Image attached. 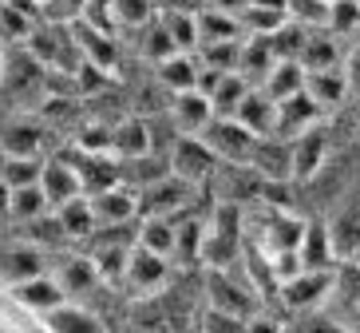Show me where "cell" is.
Returning <instances> with one entry per match:
<instances>
[{
  "mask_svg": "<svg viewBox=\"0 0 360 333\" xmlns=\"http://www.w3.org/2000/svg\"><path fill=\"white\" fill-rule=\"evenodd\" d=\"M155 75H159V84L167 87L170 96H174V92H191V87H198L202 64H198V56L194 52H174V56H167V60L155 64Z\"/></svg>",
  "mask_w": 360,
  "mask_h": 333,
  "instance_id": "21",
  "label": "cell"
},
{
  "mask_svg": "<svg viewBox=\"0 0 360 333\" xmlns=\"http://www.w3.org/2000/svg\"><path fill=\"white\" fill-rule=\"evenodd\" d=\"M170 167H167V155L150 151V155H139V159H119V183L131 187V191H143L150 187L155 179H162Z\"/></svg>",
  "mask_w": 360,
  "mask_h": 333,
  "instance_id": "27",
  "label": "cell"
},
{
  "mask_svg": "<svg viewBox=\"0 0 360 333\" xmlns=\"http://www.w3.org/2000/svg\"><path fill=\"white\" fill-rule=\"evenodd\" d=\"M245 333H285V325L277 322V318H269V313H250L245 318Z\"/></svg>",
  "mask_w": 360,
  "mask_h": 333,
  "instance_id": "43",
  "label": "cell"
},
{
  "mask_svg": "<svg viewBox=\"0 0 360 333\" xmlns=\"http://www.w3.org/2000/svg\"><path fill=\"white\" fill-rule=\"evenodd\" d=\"M0 60H4V52H0Z\"/></svg>",
  "mask_w": 360,
  "mask_h": 333,
  "instance_id": "49",
  "label": "cell"
},
{
  "mask_svg": "<svg viewBox=\"0 0 360 333\" xmlns=\"http://www.w3.org/2000/svg\"><path fill=\"white\" fill-rule=\"evenodd\" d=\"M242 20L222 8H202L198 12V44H218V40H242Z\"/></svg>",
  "mask_w": 360,
  "mask_h": 333,
  "instance_id": "32",
  "label": "cell"
},
{
  "mask_svg": "<svg viewBox=\"0 0 360 333\" xmlns=\"http://www.w3.org/2000/svg\"><path fill=\"white\" fill-rule=\"evenodd\" d=\"M4 298H12L16 306H24L28 313H52V310H60L68 301V294H64V286L56 282V274L48 270V274H36V278H28V282H16V286H8V290H0Z\"/></svg>",
  "mask_w": 360,
  "mask_h": 333,
  "instance_id": "8",
  "label": "cell"
},
{
  "mask_svg": "<svg viewBox=\"0 0 360 333\" xmlns=\"http://www.w3.org/2000/svg\"><path fill=\"white\" fill-rule=\"evenodd\" d=\"M111 155L115 159H139V155H150V123L139 115L119 119L111 127Z\"/></svg>",
  "mask_w": 360,
  "mask_h": 333,
  "instance_id": "19",
  "label": "cell"
},
{
  "mask_svg": "<svg viewBox=\"0 0 360 333\" xmlns=\"http://www.w3.org/2000/svg\"><path fill=\"white\" fill-rule=\"evenodd\" d=\"M56 282L64 286L68 301L87 294L91 286H103V282H99V270L91 266V258H87L84 250H68L64 258L56 262Z\"/></svg>",
  "mask_w": 360,
  "mask_h": 333,
  "instance_id": "17",
  "label": "cell"
},
{
  "mask_svg": "<svg viewBox=\"0 0 360 333\" xmlns=\"http://www.w3.org/2000/svg\"><path fill=\"white\" fill-rule=\"evenodd\" d=\"M135 246L170 258L174 254V218H135Z\"/></svg>",
  "mask_w": 360,
  "mask_h": 333,
  "instance_id": "30",
  "label": "cell"
},
{
  "mask_svg": "<svg viewBox=\"0 0 360 333\" xmlns=\"http://www.w3.org/2000/svg\"><path fill=\"white\" fill-rule=\"evenodd\" d=\"M289 147H293V183H309V179H317L321 167H325L328 159V131L325 123H317V127L301 131L297 139H289Z\"/></svg>",
  "mask_w": 360,
  "mask_h": 333,
  "instance_id": "10",
  "label": "cell"
},
{
  "mask_svg": "<svg viewBox=\"0 0 360 333\" xmlns=\"http://www.w3.org/2000/svg\"><path fill=\"white\" fill-rule=\"evenodd\" d=\"M245 4H250V0H206V8H222V12H233V16H238Z\"/></svg>",
  "mask_w": 360,
  "mask_h": 333,
  "instance_id": "44",
  "label": "cell"
},
{
  "mask_svg": "<svg viewBox=\"0 0 360 333\" xmlns=\"http://www.w3.org/2000/svg\"><path fill=\"white\" fill-rule=\"evenodd\" d=\"M36 4H40V8H44V4H48V0H36Z\"/></svg>",
  "mask_w": 360,
  "mask_h": 333,
  "instance_id": "48",
  "label": "cell"
},
{
  "mask_svg": "<svg viewBox=\"0 0 360 333\" xmlns=\"http://www.w3.org/2000/svg\"><path fill=\"white\" fill-rule=\"evenodd\" d=\"M340 60H345V52H340V44L333 32H309L305 36V48H301V56H297V64L305 68V72H325V68H340Z\"/></svg>",
  "mask_w": 360,
  "mask_h": 333,
  "instance_id": "28",
  "label": "cell"
},
{
  "mask_svg": "<svg viewBox=\"0 0 360 333\" xmlns=\"http://www.w3.org/2000/svg\"><path fill=\"white\" fill-rule=\"evenodd\" d=\"M194 191H198V187H191L186 179L167 171L150 187L135 191L139 194V218H182V215H191Z\"/></svg>",
  "mask_w": 360,
  "mask_h": 333,
  "instance_id": "1",
  "label": "cell"
},
{
  "mask_svg": "<svg viewBox=\"0 0 360 333\" xmlns=\"http://www.w3.org/2000/svg\"><path fill=\"white\" fill-rule=\"evenodd\" d=\"M301 333H349V329H345L337 318H325L321 310H313V313H305V325H301Z\"/></svg>",
  "mask_w": 360,
  "mask_h": 333,
  "instance_id": "42",
  "label": "cell"
},
{
  "mask_svg": "<svg viewBox=\"0 0 360 333\" xmlns=\"http://www.w3.org/2000/svg\"><path fill=\"white\" fill-rule=\"evenodd\" d=\"M328 226V242H333V254H337V266L340 262H352L356 258V246H360V206H349L340 211Z\"/></svg>",
  "mask_w": 360,
  "mask_h": 333,
  "instance_id": "24",
  "label": "cell"
},
{
  "mask_svg": "<svg viewBox=\"0 0 360 333\" xmlns=\"http://www.w3.org/2000/svg\"><path fill=\"white\" fill-rule=\"evenodd\" d=\"M52 206H48V199H44V191H40V183H32V187H12V199H8V218L12 222H32V218H40V215H48Z\"/></svg>",
  "mask_w": 360,
  "mask_h": 333,
  "instance_id": "33",
  "label": "cell"
},
{
  "mask_svg": "<svg viewBox=\"0 0 360 333\" xmlns=\"http://www.w3.org/2000/svg\"><path fill=\"white\" fill-rule=\"evenodd\" d=\"M325 32L340 36H356L360 32V0H328L325 12Z\"/></svg>",
  "mask_w": 360,
  "mask_h": 333,
  "instance_id": "36",
  "label": "cell"
},
{
  "mask_svg": "<svg viewBox=\"0 0 360 333\" xmlns=\"http://www.w3.org/2000/svg\"><path fill=\"white\" fill-rule=\"evenodd\" d=\"M305 96L317 103L321 111H337L349 103V80L345 68H325V72H305Z\"/></svg>",
  "mask_w": 360,
  "mask_h": 333,
  "instance_id": "16",
  "label": "cell"
},
{
  "mask_svg": "<svg viewBox=\"0 0 360 333\" xmlns=\"http://www.w3.org/2000/svg\"><path fill=\"white\" fill-rule=\"evenodd\" d=\"M8 199H12V187L4 183V179H0V222L8 218Z\"/></svg>",
  "mask_w": 360,
  "mask_h": 333,
  "instance_id": "45",
  "label": "cell"
},
{
  "mask_svg": "<svg viewBox=\"0 0 360 333\" xmlns=\"http://www.w3.org/2000/svg\"><path fill=\"white\" fill-rule=\"evenodd\" d=\"M24 242H32L36 250H44V254H48V250H60V246H72L52 211L40 215V218H32V222H24Z\"/></svg>",
  "mask_w": 360,
  "mask_h": 333,
  "instance_id": "34",
  "label": "cell"
},
{
  "mask_svg": "<svg viewBox=\"0 0 360 333\" xmlns=\"http://www.w3.org/2000/svg\"><path fill=\"white\" fill-rule=\"evenodd\" d=\"M352 262H360V246H356V258H352Z\"/></svg>",
  "mask_w": 360,
  "mask_h": 333,
  "instance_id": "47",
  "label": "cell"
},
{
  "mask_svg": "<svg viewBox=\"0 0 360 333\" xmlns=\"http://www.w3.org/2000/svg\"><path fill=\"white\" fill-rule=\"evenodd\" d=\"M198 139L218 155V163H230V167H245L250 155H254V147H257V135L245 131L233 115H214L210 123L202 127Z\"/></svg>",
  "mask_w": 360,
  "mask_h": 333,
  "instance_id": "2",
  "label": "cell"
},
{
  "mask_svg": "<svg viewBox=\"0 0 360 333\" xmlns=\"http://www.w3.org/2000/svg\"><path fill=\"white\" fill-rule=\"evenodd\" d=\"M52 215H56V222H60V230H64V238L72 246H84L87 238H91V230H96V218H91V206H87L84 194L72 199V203H64V206H56Z\"/></svg>",
  "mask_w": 360,
  "mask_h": 333,
  "instance_id": "26",
  "label": "cell"
},
{
  "mask_svg": "<svg viewBox=\"0 0 360 333\" xmlns=\"http://www.w3.org/2000/svg\"><path fill=\"white\" fill-rule=\"evenodd\" d=\"M257 87H262L274 103H281V99L297 96V92H305V68L297 64V60H277V64L265 72V80Z\"/></svg>",
  "mask_w": 360,
  "mask_h": 333,
  "instance_id": "25",
  "label": "cell"
},
{
  "mask_svg": "<svg viewBox=\"0 0 360 333\" xmlns=\"http://www.w3.org/2000/svg\"><path fill=\"white\" fill-rule=\"evenodd\" d=\"M159 24L167 28V36L174 40L179 52H194L198 48V12H179V8H155Z\"/></svg>",
  "mask_w": 360,
  "mask_h": 333,
  "instance_id": "31",
  "label": "cell"
},
{
  "mask_svg": "<svg viewBox=\"0 0 360 333\" xmlns=\"http://www.w3.org/2000/svg\"><path fill=\"white\" fill-rule=\"evenodd\" d=\"M40 191L48 199V206H64L72 199L84 194V183H79V171L72 167L68 155H56V159H44V171H40Z\"/></svg>",
  "mask_w": 360,
  "mask_h": 333,
  "instance_id": "13",
  "label": "cell"
},
{
  "mask_svg": "<svg viewBox=\"0 0 360 333\" xmlns=\"http://www.w3.org/2000/svg\"><path fill=\"white\" fill-rule=\"evenodd\" d=\"M210 119H214V108L198 87L174 92V96H170V123H174L179 135H202V127H206Z\"/></svg>",
  "mask_w": 360,
  "mask_h": 333,
  "instance_id": "15",
  "label": "cell"
},
{
  "mask_svg": "<svg viewBox=\"0 0 360 333\" xmlns=\"http://www.w3.org/2000/svg\"><path fill=\"white\" fill-rule=\"evenodd\" d=\"M321 119H325V111H321L317 103L305 96V92H297V96H289V99H281V103H277L274 135H277V139H297L301 131L317 127Z\"/></svg>",
  "mask_w": 360,
  "mask_h": 333,
  "instance_id": "14",
  "label": "cell"
},
{
  "mask_svg": "<svg viewBox=\"0 0 360 333\" xmlns=\"http://www.w3.org/2000/svg\"><path fill=\"white\" fill-rule=\"evenodd\" d=\"M84 4H87V0H64V8H68V20H72V16H79V12H84Z\"/></svg>",
  "mask_w": 360,
  "mask_h": 333,
  "instance_id": "46",
  "label": "cell"
},
{
  "mask_svg": "<svg viewBox=\"0 0 360 333\" xmlns=\"http://www.w3.org/2000/svg\"><path fill=\"white\" fill-rule=\"evenodd\" d=\"M0 333H48V325L40 313H28L24 306L0 294Z\"/></svg>",
  "mask_w": 360,
  "mask_h": 333,
  "instance_id": "35",
  "label": "cell"
},
{
  "mask_svg": "<svg viewBox=\"0 0 360 333\" xmlns=\"http://www.w3.org/2000/svg\"><path fill=\"white\" fill-rule=\"evenodd\" d=\"M245 167H254L265 183H293V147H289V139L262 135Z\"/></svg>",
  "mask_w": 360,
  "mask_h": 333,
  "instance_id": "11",
  "label": "cell"
},
{
  "mask_svg": "<svg viewBox=\"0 0 360 333\" xmlns=\"http://www.w3.org/2000/svg\"><path fill=\"white\" fill-rule=\"evenodd\" d=\"M84 199H87V206H91L96 226H127L139 218V194L123 183L107 187V191H99V194H84Z\"/></svg>",
  "mask_w": 360,
  "mask_h": 333,
  "instance_id": "9",
  "label": "cell"
},
{
  "mask_svg": "<svg viewBox=\"0 0 360 333\" xmlns=\"http://www.w3.org/2000/svg\"><path fill=\"white\" fill-rule=\"evenodd\" d=\"M155 0H111V12H115L119 28H143L147 20H155Z\"/></svg>",
  "mask_w": 360,
  "mask_h": 333,
  "instance_id": "39",
  "label": "cell"
},
{
  "mask_svg": "<svg viewBox=\"0 0 360 333\" xmlns=\"http://www.w3.org/2000/svg\"><path fill=\"white\" fill-rule=\"evenodd\" d=\"M40 171H44V159H20V155H4V159H0V179L8 187L40 183Z\"/></svg>",
  "mask_w": 360,
  "mask_h": 333,
  "instance_id": "37",
  "label": "cell"
},
{
  "mask_svg": "<svg viewBox=\"0 0 360 333\" xmlns=\"http://www.w3.org/2000/svg\"><path fill=\"white\" fill-rule=\"evenodd\" d=\"M297 258H301V270H337V254H333L325 222H305V234L297 242Z\"/></svg>",
  "mask_w": 360,
  "mask_h": 333,
  "instance_id": "20",
  "label": "cell"
},
{
  "mask_svg": "<svg viewBox=\"0 0 360 333\" xmlns=\"http://www.w3.org/2000/svg\"><path fill=\"white\" fill-rule=\"evenodd\" d=\"M155 4H159V0H155Z\"/></svg>",
  "mask_w": 360,
  "mask_h": 333,
  "instance_id": "50",
  "label": "cell"
},
{
  "mask_svg": "<svg viewBox=\"0 0 360 333\" xmlns=\"http://www.w3.org/2000/svg\"><path fill=\"white\" fill-rule=\"evenodd\" d=\"M167 282H170V258L150 254V250H143V246H131L127 266H123V282H119V286H127L135 298H155Z\"/></svg>",
  "mask_w": 360,
  "mask_h": 333,
  "instance_id": "5",
  "label": "cell"
},
{
  "mask_svg": "<svg viewBox=\"0 0 360 333\" xmlns=\"http://www.w3.org/2000/svg\"><path fill=\"white\" fill-rule=\"evenodd\" d=\"M44 325H48V333H107L99 313H91L79 301H64L60 310L44 313Z\"/></svg>",
  "mask_w": 360,
  "mask_h": 333,
  "instance_id": "22",
  "label": "cell"
},
{
  "mask_svg": "<svg viewBox=\"0 0 360 333\" xmlns=\"http://www.w3.org/2000/svg\"><path fill=\"white\" fill-rule=\"evenodd\" d=\"M36 274H48V262H44V250H36L32 242H8L0 246V290H8L16 282H28Z\"/></svg>",
  "mask_w": 360,
  "mask_h": 333,
  "instance_id": "12",
  "label": "cell"
},
{
  "mask_svg": "<svg viewBox=\"0 0 360 333\" xmlns=\"http://www.w3.org/2000/svg\"><path fill=\"white\" fill-rule=\"evenodd\" d=\"M233 119L242 123L245 131H254L257 139L262 135H274V123H277V103L265 96L262 87H250L242 96V103L233 108Z\"/></svg>",
  "mask_w": 360,
  "mask_h": 333,
  "instance_id": "18",
  "label": "cell"
},
{
  "mask_svg": "<svg viewBox=\"0 0 360 333\" xmlns=\"http://www.w3.org/2000/svg\"><path fill=\"white\" fill-rule=\"evenodd\" d=\"M206 290H210V310L233 313V318H250V313H257L254 282H233L230 270H210Z\"/></svg>",
  "mask_w": 360,
  "mask_h": 333,
  "instance_id": "7",
  "label": "cell"
},
{
  "mask_svg": "<svg viewBox=\"0 0 360 333\" xmlns=\"http://www.w3.org/2000/svg\"><path fill=\"white\" fill-rule=\"evenodd\" d=\"M68 40L75 44V56L79 60H87V64L103 68V72H115V60H119V44L111 32H103V28H96V24L79 20V16H72L68 20Z\"/></svg>",
  "mask_w": 360,
  "mask_h": 333,
  "instance_id": "6",
  "label": "cell"
},
{
  "mask_svg": "<svg viewBox=\"0 0 360 333\" xmlns=\"http://www.w3.org/2000/svg\"><path fill=\"white\" fill-rule=\"evenodd\" d=\"M340 68H345V80H349V92H352V96H360V32H356V40H352V48L345 52V60H340Z\"/></svg>",
  "mask_w": 360,
  "mask_h": 333,
  "instance_id": "41",
  "label": "cell"
},
{
  "mask_svg": "<svg viewBox=\"0 0 360 333\" xmlns=\"http://www.w3.org/2000/svg\"><path fill=\"white\" fill-rule=\"evenodd\" d=\"M135 32H143V56H147V60H155V64L179 52V48H174V40L167 36V28L159 24V16H155V20H147L143 28H135Z\"/></svg>",
  "mask_w": 360,
  "mask_h": 333,
  "instance_id": "38",
  "label": "cell"
},
{
  "mask_svg": "<svg viewBox=\"0 0 360 333\" xmlns=\"http://www.w3.org/2000/svg\"><path fill=\"white\" fill-rule=\"evenodd\" d=\"M40 147H44V127L40 123L16 119V123H4V127H0V155L40 159Z\"/></svg>",
  "mask_w": 360,
  "mask_h": 333,
  "instance_id": "23",
  "label": "cell"
},
{
  "mask_svg": "<svg viewBox=\"0 0 360 333\" xmlns=\"http://www.w3.org/2000/svg\"><path fill=\"white\" fill-rule=\"evenodd\" d=\"M202 242H206V222L202 218H191V215L174 218V254L170 258H179L182 266H198Z\"/></svg>",
  "mask_w": 360,
  "mask_h": 333,
  "instance_id": "29",
  "label": "cell"
},
{
  "mask_svg": "<svg viewBox=\"0 0 360 333\" xmlns=\"http://www.w3.org/2000/svg\"><path fill=\"white\" fill-rule=\"evenodd\" d=\"M333 290H337V270H301L277 286V298L293 313H313L333 298Z\"/></svg>",
  "mask_w": 360,
  "mask_h": 333,
  "instance_id": "3",
  "label": "cell"
},
{
  "mask_svg": "<svg viewBox=\"0 0 360 333\" xmlns=\"http://www.w3.org/2000/svg\"><path fill=\"white\" fill-rule=\"evenodd\" d=\"M167 167H170V175L186 179L191 187H206L214 175H218L222 163H218V155H214L198 135H179L167 151Z\"/></svg>",
  "mask_w": 360,
  "mask_h": 333,
  "instance_id": "4",
  "label": "cell"
},
{
  "mask_svg": "<svg viewBox=\"0 0 360 333\" xmlns=\"http://www.w3.org/2000/svg\"><path fill=\"white\" fill-rule=\"evenodd\" d=\"M206 333H245V318H233V313L222 310H206Z\"/></svg>",
  "mask_w": 360,
  "mask_h": 333,
  "instance_id": "40",
  "label": "cell"
}]
</instances>
